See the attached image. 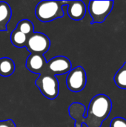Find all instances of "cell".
I'll return each instance as SVG.
<instances>
[{
	"instance_id": "14",
	"label": "cell",
	"mask_w": 126,
	"mask_h": 127,
	"mask_svg": "<svg viewBox=\"0 0 126 127\" xmlns=\"http://www.w3.org/2000/svg\"><path fill=\"white\" fill-rule=\"evenodd\" d=\"M16 29L29 37L34 32V25L30 20L22 19L19 22L16 27Z\"/></svg>"
},
{
	"instance_id": "15",
	"label": "cell",
	"mask_w": 126,
	"mask_h": 127,
	"mask_svg": "<svg viewBox=\"0 0 126 127\" xmlns=\"http://www.w3.org/2000/svg\"><path fill=\"white\" fill-rule=\"evenodd\" d=\"M110 127H126V119L121 117L114 118L111 122Z\"/></svg>"
},
{
	"instance_id": "1",
	"label": "cell",
	"mask_w": 126,
	"mask_h": 127,
	"mask_svg": "<svg viewBox=\"0 0 126 127\" xmlns=\"http://www.w3.org/2000/svg\"><path fill=\"white\" fill-rule=\"evenodd\" d=\"M112 110L111 98L103 94L94 96L90 101L88 110L81 103L74 102L68 107L69 116L75 121L74 127H101L104 121L109 116Z\"/></svg>"
},
{
	"instance_id": "8",
	"label": "cell",
	"mask_w": 126,
	"mask_h": 127,
	"mask_svg": "<svg viewBox=\"0 0 126 127\" xmlns=\"http://www.w3.org/2000/svg\"><path fill=\"white\" fill-rule=\"evenodd\" d=\"M47 64V60L44 55L30 54L27 60L25 66L28 71L39 75L44 72Z\"/></svg>"
},
{
	"instance_id": "13",
	"label": "cell",
	"mask_w": 126,
	"mask_h": 127,
	"mask_svg": "<svg viewBox=\"0 0 126 127\" xmlns=\"http://www.w3.org/2000/svg\"><path fill=\"white\" fill-rule=\"evenodd\" d=\"M114 80L117 87L126 90V61L115 74Z\"/></svg>"
},
{
	"instance_id": "6",
	"label": "cell",
	"mask_w": 126,
	"mask_h": 127,
	"mask_svg": "<svg viewBox=\"0 0 126 127\" xmlns=\"http://www.w3.org/2000/svg\"><path fill=\"white\" fill-rule=\"evenodd\" d=\"M86 83V72L82 66L71 68L66 77V85L68 89L75 93L82 92L85 89Z\"/></svg>"
},
{
	"instance_id": "2",
	"label": "cell",
	"mask_w": 126,
	"mask_h": 127,
	"mask_svg": "<svg viewBox=\"0 0 126 127\" xmlns=\"http://www.w3.org/2000/svg\"><path fill=\"white\" fill-rule=\"evenodd\" d=\"M67 1H41L35 8L36 18L42 22H48L64 16L63 6Z\"/></svg>"
},
{
	"instance_id": "9",
	"label": "cell",
	"mask_w": 126,
	"mask_h": 127,
	"mask_svg": "<svg viewBox=\"0 0 126 127\" xmlns=\"http://www.w3.org/2000/svg\"><path fill=\"white\" fill-rule=\"evenodd\" d=\"M67 13L70 19L80 21L86 14V5L81 0L67 1Z\"/></svg>"
},
{
	"instance_id": "7",
	"label": "cell",
	"mask_w": 126,
	"mask_h": 127,
	"mask_svg": "<svg viewBox=\"0 0 126 127\" xmlns=\"http://www.w3.org/2000/svg\"><path fill=\"white\" fill-rule=\"evenodd\" d=\"M72 65L70 60L65 56H56L47 61L46 67L43 73L56 76L68 74L71 70Z\"/></svg>"
},
{
	"instance_id": "3",
	"label": "cell",
	"mask_w": 126,
	"mask_h": 127,
	"mask_svg": "<svg viewBox=\"0 0 126 127\" xmlns=\"http://www.w3.org/2000/svg\"><path fill=\"white\" fill-rule=\"evenodd\" d=\"M35 85L42 95L48 99L54 100L59 95V81L54 75L48 73H42L35 80Z\"/></svg>"
},
{
	"instance_id": "16",
	"label": "cell",
	"mask_w": 126,
	"mask_h": 127,
	"mask_svg": "<svg viewBox=\"0 0 126 127\" xmlns=\"http://www.w3.org/2000/svg\"><path fill=\"white\" fill-rule=\"evenodd\" d=\"M0 127H16V124L12 120L8 119L5 121H1Z\"/></svg>"
},
{
	"instance_id": "12",
	"label": "cell",
	"mask_w": 126,
	"mask_h": 127,
	"mask_svg": "<svg viewBox=\"0 0 126 127\" xmlns=\"http://www.w3.org/2000/svg\"><path fill=\"white\" fill-rule=\"evenodd\" d=\"M28 36L16 28L10 33V42L16 48H22L25 47Z\"/></svg>"
},
{
	"instance_id": "10",
	"label": "cell",
	"mask_w": 126,
	"mask_h": 127,
	"mask_svg": "<svg viewBox=\"0 0 126 127\" xmlns=\"http://www.w3.org/2000/svg\"><path fill=\"white\" fill-rule=\"evenodd\" d=\"M12 16L10 6L6 1H0V32L7 30V24Z\"/></svg>"
},
{
	"instance_id": "11",
	"label": "cell",
	"mask_w": 126,
	"mask_h": 127,
	"mask_svg": "<svg viewBox=\"0 0 126 127\" xmlns=\"http://www.w3.org/2000/svg\"><path fill=\"white\" fill-rule=\"evenodd\" d=\"M16 65L13 60L9 57L0 58V75L2 77H9L15 71Z\"/></svg>"
},
{
	"instance_id": "5",
	"label": "cell",
	"mask_w": 126,
	"mask_h": 127,
	"mask_svg": "<svg viewBox=\"0 0 126 127\" xmlns=\"http://www.w3.org/2000/svg\"><path fill=\"white\" fill-rule=\"evenodd\" d=\"M50 40L48 36L40 32H33L27 39L25 48L30 54H45L50 48Z\"/></svg>"
},
{
	"instance_id": "4",
	"label": "cell",
	"mask_w": 126,
	"mask_h": 127,
	"mask_svg": "<svg viewBox=\"0 0 126 127\" xmlns=\"http://www.w3.org/2000/svg\"><path fill=\"white\" fill-rule=\"evenodd\" d=\"M114 4V1H90L88 12L92 18L91 24L102 23L112 11Z\"/></svg>"
}]
</instances>
